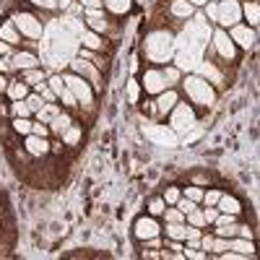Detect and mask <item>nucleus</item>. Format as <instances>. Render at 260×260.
I'll return each instance as SVG.
<instances>
[{
    "label": "nucleus",
    "mask_w": 260,
    "mask_h": 260,
    "mask_svg": "<svg viewBox=\"0 0 260 260\" xmlns=\"http://www.w3.org/2000/svg\"><path fill=\"white\" fill-rule=\"evenodd\" d=\"M203 47L206 45H201V42H195L192 37H187L185 31L180 34V37H175V65L180 71H195L198 68V62L203 60Z\"/></svg>",
    "instance_id": "nucleus-1"
},
{
    "label": "nucleus",
    "mask_w": 260,
    "mask_h": 260,
    "mask_svg": "<svg viewBox=\"0 0 260 260\" xmlns=\"http://www.w3.org/2000/svg\"><path fill=\"white\" fill-rule=\"evenodd\" d=\"M143 55L151 62H169L175 55V34H169L164 29L151 31L143 39Z\"/></svg>",
    "instance_id": "nucleus-2"
},
{
    "label": "nucleus",
    "mask_w": 260,
    "mask_h": 260,
    "mask_svg": "<svg viewBox=\"0 0 260 260\" xmlns=\"http://www.w3.org/2000/svg\"><path fill=\"white\" fill-rule=\"evenodd\" d=\"M182 89L187 94V99L198 107H211L216 102V89L213 83H208L206 78L195 76V73H187V78H182Z\"/></svg>",
    "instance_id": "nucleus-3"
},
{
    "label": "nucleus",
    "mask_w": 260,
    "mask_h": 260,
    "mask_svg": "<svg viewBox=\"0 0 260 260\" xmlns=\"http://www.w3.org/2000/svg\"><path fill=\"white\" fill-rule=\"evenodd\" d=\"M62 81H65V86L71 89V94L76 96L78 107H91V104H94V86H91L89 81H83V78H81L78 73H73V71L62 73Z\"/></svg>",
    "instance_id": "nucleus-4"
},
{
    "label": "nucleus",
    "mask_w": 260,
    "mask_h": 260,
    "mask_svg": "<svg viewBox=\"0 0 260 260\" xmlns=\"http://www.w3.org/2000/svg\"><path fill=\"white\" fill-rule=\"evenodd\" d=\"M13 26L18 29L21 37H26V39H42L45 37V26H42V21L31 13H13Z\"/></svg>",
    "instance_id": "nucleus-5"
},
{
    "label": "nucleus",
    "mask_w": 260,
    "mask_h": 260,
    "mask_svg": "<svg viewBox=\"0 0 260 260\" xmlns=\"http://www.w3.org/2000/svg\"><path fill=\"white\" fill-rule=\"evenodd\" d=\"M169 127L175 130V133H187V130L195 127V112L190 104H175L172 107V117H169Z\"/></svg>",
    "instance_id": "nucleus-6"
},
{
    "label": "nucleus",
    "mask_w": 260,
    "mask_h": 260,
    "mask_svg": "<svg viewBox=\"0 0 260 260\" xmlns=\"http://www.w3.org/2000/svg\"><path fill=\"white\" fill-rule=\"evenodd\" d=\"M242 21V3L240 0H219V21L216 24L229 29Z\"/></svg>",
    "instance_id": "nucleus-7"
},
{
    "label": "nucleus",
    "mask_w": 260,
    "mask_h": 260,
    "mask_svg": "<svg viewBox=\"0 0 260 260\" xmlns=\"http://www.w3.org/2000/svg\"><path fill=\"white\" fill-rule=\"evenodd\" d=\"M182 31L187 37H192L195 42H201V45H208V39H211V26H208V18L203 13H192Z\"/></svg>",
    "instance_id": "nucleus-8"
},
{
    "label": "nucleus",
    "mask_w": 260,
    "mask_h": 260,
    "mask_svg": "<svg viewBox=\"0 0 260 260\" xmlns=\"http://www.w3.org/2000/svg\"><path fill=\"white\" fill-rule=\"evenodd\" d=\"M143 133L148 141H154L156 146H177V133L167 125H156V122H146Z\"/></svg>",
    "instance_id": "nucleus-9"
},
{
    "label": "nucleus",
    "mask_w": 260,
    "mask_h": 260,
    "mask_svg": "<svg viewBox=\"0 0 260 260\" xmlns=\"http://www.w3.org/2000/svg\"><path fill=\"white\" fill-rule=\"evenodd\" d=\"M68 65H71L73 73H78L83 81H89L94 89H102V71L96 68V65H91L89 60H81V57H73Z\"/></svg>",
    "instance_id": "nucleus-10"
},
{
    "label": "nucleus",
    "mask_w": 260,
    "mask_h": 260,
    "mask_svg": "<svg viewBox=\"0 0 260 260\" xmlns=\"http://www.w3.org/2000/svg\"><path fill=\"white\" fill-rule=\"evenodd\" d=\"M229 39L234 42L237 47H242V50H250L255 47V39H257V29H250L247 24H234L229 26Z\"/></svg>",
    "instance_id": "nucleus-11"
},
{
    "label": "nucleus",
    "mask_w": 260,
    "mask_h": 260,
    "mask_svg": "<svg viewBox=\"0 0 260 260\" xmlns=\"http://www.w3.org/2000/svg\"><path fill=\"white\" fill-rule=\"evenodd\" d=\"M211 42H213V50L219 52L224 60H234V57H237V45L229 39V34H226L224 29L211 31Z\"/></svg>",
    "instance_id": "nucleus-12"
},
{
    "label": "nucleus",
    "mask_w": 260,
    "mask_h": 260,
    "mask_svg": "<svg viewBox=\"0 0 260 260\" xmlns=\"http://www.w3.org/2000/svg\"><path fill=\"white\" fill-rule=\"evenodd\" d=\"M159 232H161V226H159V221L154 219V216H141V219H136V224H133V234L138 237V240H151V237H159Z\"/></svg>",
    "instance_id": "nucleus-13"
},
{
    "label": "nucleus",
    "mask_w": 260,
    "mask_h": 260,
    "mask_svg": "<svg viewBox=\"0 0 260 260\" xmlns=\"http://www.w3.org/2000/svg\"><path fill=\"white\" fill-rule=\"evenodd\" d=\"M141 86L146 89V94H161L164 89H167V83H164V76H161V68H148V71H143V76H141Z\"/></svg>",
    "instance_id": "nucleus-14"
},
{
    "label": "nucleus",
    "mask_w": 260,
    "mask_h": 260,
    "mask_svg": "<svg viewBox=\"0 0 260 260\" xmlns=\"http://www.w3.org/2000/svg\"><path fill=\"white\" fill-rule=\"evenodd\" d=\"M11 65H13V71H31V68H39L42 65V60L34 55V52H29V50H21V52H13L11 55Z\"/></svg>",
    "instance_id": "nucleus-15"
},
{
    "label": "nucleus",
    "mask_w": 260,
    "mask_h": 260,
    "mask_svg": "<svg viewBox=\"0 0 260 260\" xmlns=\"http://www.w3.org/2000/svg\"><path fill=\"white\" fill-rule=\"evenodd\" d=\"M24 146H26V154L29 156H47L50 154V143H47V138H42V136H34V133H29L26 136V141H24Z\"/></svg>",
    "instance_id": "nucleus-16"
},
{
    "label": "nucleus",
    "mask_w": 260,
    "mask_h": 260,
    "mask_svg": "<svg viewBox=\"0 0 260 260\" xmlns=\"http://www.w3.org/2000/svg\"><path fill=\"white\" fill-rule=\"evenodd\" d=\"M195 76H201V78H206L208 83H216V86H221V81H224L221 71L216 68L211 60H201V62H198V68H195Z\"/></svg>",
    "instance_id": "nucleus-17"
},
{
    "label": "nucleus",
    "mask_w": 260,
    "mask_h": 260,
    "mask_svg": "<svg viewBox=\"0 0 260 260\" xmlns=\"http://www.w3.org/2000/svg\"><path fill=\"white\" fill-rule=\"evenodd\" d=\"M180 99H177V91L175 89H164L161 94H156V102H154V110L156 115H167L172 112V107H175Z\"/></svg>",
    "instance_id": "nucleus-18"
},
{
    "label": "nucleus",
    "mask_w": 260,
    "mask_h": 260,
    "mask_svg": "<svg viewBox=\"0 0 260 260\" xmlns=\"http://www.w3.org/2000/svg\"><path fill=\"white\" fill-rule=\"evenodd\" d=\"M47 125H50V133L62 136L65 130H68V127L73 125V120H71V115H68V112H57V115H55V117H52Z\"/></svg>",
    "instance_id": "nucleus-19"
},
{
    "label": "nucleus",
    "mask_w": 260,
    "mask_h": 260,
    "mask_svg": "<svg viewBox=\"0 0 260 260\" xmlns=\"http://www.w3.org/2000/svg\"><path fill=\"white\" fill-rule=\"evenodd\" d=\"M216 208H219L221 213H234V216H237V213L242 211V203L237 201L234 195H224V192H221V198L216 201Z\"/></svg>",
    "instance_id": "nucleus-20"
},
{
    "label": "nucleus",
    "mask_w": 260,
    "mask_h": 260,
    "mask_svg": "<svg viewBox=\"0 0 260 260\" xmlns=\"http://www.w3.org/2000/svg\"><path fill=\"white\" fill-rule=\"evenodd\" d=\"M242 16L247 18L250 29H257V24H260V6L255 3V0H247V3L242 6Z\"/></svg>",
    "instance_id": "nucleus-21"
},
{
    "label": "nucleus",
    "mask_w": 260,
    "mask_h": 260,
    "mask_svg": "<svg viewBox=\"0 0 260 260\" xmlns=\"http://www.w3.org/2000/svg\"><path fill=\"white\" fill-rule=\"evenodd\" d=\"M169 11H172V16H175V18H185V21H187V18L195 13V6H190L187 0H172Z\"/></svg>",
    "instance_id": "nucleus-22"
},
{
    "label": "nucleus",
    "mask_w": 260,
    "mask_h": 260,
    "mask_svg": "<svg viewBox=\"0 0 260 260\" xmlns=\"http://www.w3.org/2000/svg\"><path fill=\"white\" fill-rule=\"evenodd\" d=\"M78 42H83V47H86V50H94V52L104 50V39H102L96 31H91V29H89V31H83Z\"/></svg>",
    "instance_id": "nucleus-23"
},
{
    "label": "nucleus",
    "mask_w": 260,
    "mask_h": 260,
    "mask_svg": "<svg viewBox=\"0 0 260 260\" xmlns=\"http://www.w3.org/2000/svg\"><path fill=\"white\" fill-rule=\"evenodd\" d=\"M6 94L11 96V102L26 99V96H29V83H26V81H8V91H6Z\"/></svg>",
    "instance_id": "nucleus-24"
},
{
    "label": "nucleus",
    "mask_w": 260,
    "mask_h": 260,
    "mask_svg": "<svg viewBox=\"0 0 260 260\" xmlns=\"http://www.w3.org/2000/svg\"><path fill=\"white\" fill-rule=\"evenodd\" d=\"M0 39L8 42V45H13V47L21 42V34H18V29L13 26V21H6V24L0 26Z\"/></svg>",
    "instance_id": "nucleus-25"
},
{
    "label": "nucleus",
    "mask_w": 260,
    "mask_h": 260,
    "mask_svg": "<svg viewBox=\"0 0 260 260\" xmlns=\"http://www.w3.org/2000/svg\"><path fill=\"white\" fill-rule=\"evenodd\" d=\"M229 250H237V252L252 257L255 245H252V240H245V237H232V240H229Z\"/></svg>",
    "instance_id": "nucleus-26"
},
{
    "label": "nucleus",
    "mask_w": 260,
    "mask_h": 260,
    "mask_svg": "<svg viewBox=\"0 0 260 260\" xmlns=\"http://www.w3.org/2000/svg\"><path fill=\"white\" fill-rule=\"evenodd\" d=\"M130 6H133V0H104V8L115 16H125L130 11Z\"/></svg>",
    "instance_id": "nucleus-27"
},
{
    "label": "nucleus",
    "mask_w": 260,
    "mask_h": 260,
    "mask_svg": "<svg viewBox=\"0 0 260 260\" xmlns=\"http://www.w3.org/2000/svg\"><path fill=\"white\" fill-rule=\"evenodd\" d=\"M161 76H164L167 89H172L175 83H180V78H182V71L177 68V65H164V68H161Z\"/></svg>",
    "instance_id": "nucleus-28"
},
{
    "label": "nucleus",
    "mask_w": 260,
    "mask_h": 260,
    "mask_svg": "<svg viewBox=\"0 0 260 260\" xmlns=\"http://www.w3.org/2000/svg\"><path fill=\"white\" fill-rule=\"evenodd\" d=\"M11 112H13V117H31V115H34V112L29 110L26 99H16V102H11Z\"/></svg>",
    "instance_id": "nucleus-29"
},
{
    "label": "nucleus",
    "mask_w": 260,
    "mask_h": 260,
    "mask_svg": "<svg viewBox=\"0 0 260 260\" xmlns=\"http://www.w3.org/2000/svg\"><path fill=\"white\" fill-rule=\"evenodd\" d=\"M57 112H60V107L52 102V104H45V107H42L39 112H34V115H37V120H39V122H50Z\"/></svg>",
    "instance_id": "nucleus-30"
},
{
    "label": "nucleus",
    "mask_w": 260,
    "mask_h": 260,
    "mask_svg": "<svg viewBox=\"0 0 260 260\" xmlns=\"http://www.w3.org/2000/svg\"><path fill=\"white\" fill-rule=\"evenodd\" d=\"M161 216L167 219V224H180V221H185V213H182L177 206H167Z\"/></svg>",
    "instance_id": "nucleus-31"
},
{
    "label": "nucleus",
    "mask_w": 260,
    "mask_h": 260,
    "mask_svg": "<svg viewBox=\"0 0 260 260\" xmlns=\"http://www.w3.org/2000/svg\"><path fill=\"white\" fill-rule=\"evenodd\" d=\"M11 125H13L16 133H18V136H24V138L31 133V120H29V117H13Z\"/></svg>",
    "instance_id": "nucleus-32"
},
{
    "label": "nucleus",
    "mask_w": 260,
    "mask_h": 260,
    "mask_svg": "<svg viewBox=\"0 0 260 260\" xmlns=\"http://www.w3.org/2000/svg\"><path fill=\"white\" fill-rule=\"evenodd\" d=\"M167 237H169V240H177V242H185V221L167 224Z\"/></svg>",
    "instance_id": "nucleus-33"
},
{
    "label": "nucleus",
    "mask_w": 260,
    "mask_h": 260,
    "mask_svg": "<svg viewBox=\"0 0 260 260\" xmlns=\"http://www.w3.org/2000/svg\"><path fill=\"white\" fill-rule=\"evenodd\" d=\"M185 221H187V224H192V226H198V229H203V226H206V219H203V211H201V208L187 211V213H185Z\"/></svg>",
    "instance_id": "nucleus-34"
},
{
    "label": "nucleus",
    "mask_w": 260,
    "mask_h": 260,
    "mask_svg": "<svg viewBox=\"0 0 260 260\" xmlns=\"http://www.w3.org/2000/svg\"><path fill=\"white\" fill-rule=\"evenodd\" d=\"M60 138H62V143H65V146H76V143H78V138H81V127H78V125H71V127L60 136Z\"/></svg>",
    "instance_id": "nucleus-35"
},
{
    "label": "nucleus",
    "mask_w": 260,
    "mask_h": 260,
    "mask_svg": "<svg viewBox=\"0 0 260 260\" xmlns=\"http://www.w3.org/2000/svg\"><path fill=\"white\" fill-rule=\"evenodd\" d=\"M24 81L29 86H37V83H45V73H42L39 68H31V71H24Z\"/></svg>",
    "instance_id": "nucleus-36"
},
{
    "label": "nucleus",
    "mask_w": 260,
    "mask_h": 260,
    "mask_svg": "<svg viewBox=\"0 0 260 260\" xmlns=\"http://www.w3.org/2000/svg\"><path fill=\"white\" fill-rule=\"evenodd\" d=\"M26 104H29V110L31 112H39L42 107H45L47 102L42 99V94H37V91H29V96H26Z\"/></svg>",
    "instance_id": "nucleus-37"
},
{
    "label": "nucleus",
    "mask_w": 260,
    "mask_h": 260,
    "mask_svg": "<svg viewBox=\"0 0 260 260\" xmlns=\"http://www.w3.org/2000/svg\"><path fill=\"white\" fill-rule=\"evenodd\" d=\"M180 195H182V190H180V187H167L161 198H164V203H167V206H175V203L180 201Z\"/></svg>",
    "instance_id": "nucleus-38"
},
{
    "label": "nucleus",
    "mask_w": 260,
    "mask_h": 260,
    "mask_svg": "<svg viewBox=\"0 0 260 260\" xmlns=\"http://www.w3.org/2000/svg\"><path fill=\"white\" fill-rule=\"evenodd\" d=\"M164 208H167L164 198H151V201H148V213H151V216H161Z\"/></svg>",
    "instance_id": "nucleus-39"
},
{
    "label": "nucleus",
    "mask_w": 260,
    "mask_h": 260,
    "mask_svg": "<svg viewBox=\"0 0 260 260\" xmlns=\"http://www.w3.org/2000/svg\"><path fill=\"white\" fill-rule=\"evenodd\" d=\"M182 195H185V198H190L192 203H201V201H203V190H201L198 185H190V187H185V192H182Z\"/></svg>",
    "instance_id": "nucleus-40"
},
{
    "label": "nucleus",
    "mask_w": 260,
    "mask_h": 260,
    "mask_svg": "<svg viewBox=\"0 0 260 260\" xmlns=\"http://www.w3.org/2000/svg\"><path fill=\"white\" fill-rule=\"evenodd\" d=\"M138 96H141V83L138 81H127V99H130V104H136Z\"/></svg>",
    "instance_id": "nucleus-41"
},
{
    "label": "nucleus",
    "mask_w": 260,
    "mask_h": 260,
    "mask_svg": "<svg viewBox=\"0 0 260 260\" xmlns=\"http://www.w3.org/2000/svg\"><path fill=\"white\" fill-rule=\"evenodd\" d=\"M182 257H190V260H206L208 252H203L201 247H187V250H182Z\"/></svg>",
    "instance_id": "nucleus-42"
},
{
    "label": "nucleus",
    "mask_w": 260,
    "mask_h": 260,
    "mask_svg": "<svg viewBox=\"0 0 260 260\" xmlns=\"http://www.w3.org/2000/svg\"><path fill=\"white\" fill-rule=\"evenodd\" d=\"M86 21H89L91 31H96V34L107 31V26H110V24H107V18H104V16H102V18H86Z\"/></svg>",
    "instance_id": "nucleus-43"
},
{
    "label": "nucleus",
    "mask_w": 260,
    "mask_h": 260,
    "mask_svg": "<svg viewBox=\"0 0 260 260\" xmlns=\"http://www.w3.org/2000/svg\"><path fill=\"white\" fill-rule=\"evenodd\" d=\"M201 234H203V229H198V226H192V224H185V240H192V242H201Z\"/></svg>",
    "instance_id": "nucleus-44"
},
{
    "label": "nucleus",
    "mask_w": 260,
    "mask_h": 260,
    "mask_svg": "<svg viewBox=\"0 0 260 260\" xmlns=\"http://www.w3.org/2000/svg\"><path fill=\"white\" fill-rule=\"evenodd\" d=\"M47 86H50V89H52V91H55L57 96H60V94L65 91V81H62V76H52V78L47 81Z\"/></svg>",
    "instance_id": "nucleus-45"
},
{
    "label": "nucleus",
    "mask_w": 260,
    "mask_h": 260,
    "mask_svg": "<svg viewBox=\"0 0 260 260\" xmlns=\"http://www.w3.org/2000/svg\"><path fill=\"white\" fill-rule=\"evenodd\" d=\"M213 234L219 237H226V240H232V237H237V224H229V226H216Z\"/></svg>",
    "instance_id": "nucleus-46"
},
{
    "label": "nucleus",
    "mask_w": 260,
    "mask_h": 260,
    "mask_svg": "<svg viewBox=\"0 0 260 260\" xmlns=\"http://www.w3.org/2000/svg\"><path fill=\"white\" fill-rule=\"evenodd\" d=\"M31 133L47 138V136H50V125H47V122H31Z\"/></svg>",
    "instance_id": "nucleus-47"
},
{
    "label": "nucleus",
    "mask_w": 260,
    "mask_h": 260,
    "mask_svg": "<svg viewBox=\"0 0 260 260\" xmlns=\"http://www.w3.org/2000/svg\"><path fill=\"white\" fill-rule=\"evenodd\" d=\"M224 250H229V240H226V237H219V234H216V237H213V250H211V252H224Z\"/></svg>",
    "instance_id": "nucleus-48"
},
{
    "label": "nucleus",
    "mask_w": 260,
    "mask_h": 260,
    "mask_svg": "<svg viewBox=\"0 0 260 260\" xmlns=\"http://www.w3.org/2000/svg\"><path fill=\"white\" fill-rule=\"evenodd\" d=\"M221 198V192L219 190H203V203L206 206H216V201Z\"/></svg>",
    "instance_id": "nucleus-49"
},
{
    "label": "nucleus",
    "mask_w": 260,
    "mask_h": 260,
    "mask_svg": "<svg viewBox=\"0 0 260 260\" xmlns=\"http://www.w3.org/2000/svg\"><path fill=\"white\" fill-rule=\"evenodd\" d=\"M175 206H177L182 213H187V211H192V208H198V203H192L190 198H185V195H180V201H177Z\"/></svg>",
    "instance_id": "nucleus-50"
},
{
    "label": "nucleus",
    "mask_w": 260,
    "mask_h": 260,
    "mask_svg": "<svg viewBox=\"0 0 260 260\" xmlns=\"http://www.w3.org/2000/svg\"><path fill=\"white\" fill-rule=\"evenodd\" d=\"M216 216H219V208H216V206H206V208H203V219H206V226L216 221Z\"/></svg>",
    "instance_id": "nucleus-51"
},
{
    "label": "nucleus",
    "mask_w": 260,
    "mask_h": 260,
    "mask_svg": "<svg viewBox=\"0 0 260 260\" xmlns=\"http://www.w3.org/2000/svg\"><path fill=\"white\" fill-rule=\"evenodd\" d=\"M57 99H60L62 104H68V107H78V102H76V96L71 94V89H68V86H65V91H62Z\"/></svg>",
    "instance_id": "nucleus-52"
},
{
    "label": "nucleus",
    "mask_w": 260,
    "mask_h": 260,
    "mask_svg": "<svg viewBox=\"0 0 260 260\" xmlns=\"http://www.w3.org/2000/svg\"><path fill=\"white\" fill-rule=\"evenodd\" d=\"M83 11H102L104 8V0H81Z\"/></svg>",
    "instance_id": "nucleus-53"
},
{
    "label": "nucleus",
    "mask_w": 260,
    "mask_h": 260,
    "mask_svg": "<svg viewBox=\"0 0 260 260\" xmlns=\"http://www.w3.org/2000/svg\"><path fill=\"white\" fill-rule=\"evenodd\" d=\"M213 237L216 234H201V250L203 252H211L213 250Z\"/></svg>",
    "instance_id": "nucleus-54"
},
{
    "label": "nucleus",
    "mask_w": 260,
    "mask_h": 260,
    "mask_svg": "<svg viewBox=\"0 0 260 260\" xmlns=\"http://www.w3.org/2000/svg\"><path fill=\"white\" fill-rule=\"evenodd\" d=\"M206 18L219 21V3H206Z\"/></svg>",
    "instance_id": "nucleus-55"
},
{
    "label": "nucleus",
    "mask_w": 260,
    "mask_h": 260,
    "mask_svg": "<svg viewBox=\"0 0 260 260\" xmlns=\"http://www.w3.org/2000/svg\"><path fill=\"white\" fill-rule=\"evenodd\" d=\"M29 3H34L37 8H45V11H52V8H57V0H29Z\"/></svg>",
    "instance_id": "nucleus-56"
},
{
    "label": "nucleus",
    "mask_w": 260,
    "mask_h": 260,
    "mask_svg": "<svg viewBox=\"0 0 260 260\" xmlns=\"http://www.w3.org/2000/svg\"><path fill=\"white\" fill-rule=\"evenodd\" d=\"M6 71H13V65H11V55H0V73H6Z\"/></svg>",
    "instance_id": "nucleus-57"
},
{
    "label": "nucleus",
    "mask_w": 260,
    "mask_h": 260,
    "mask_svg": "<svg viewBox=\"0 0 260 260\" xmlns=\"http://www.w3.org/2000/svg\"><path fill=\"white\" fill-rule=\"evenodd\" d=\"M237 237H245V240H252V229H250V226H240V224H237Z\"/></svg>",
    "instance_id": "nucleus-58"
},
{
    "label": "nucleus",
    "mask_w": 260,
    "mask_h": 260,
    "mask_svg": "<svg viewBox=\"0 0 260 260\" xmlns=\"http://www.w3.org/2000/svg\"><path fill=\"white\" fill-rule=\"evenodd\" d=\"M0 55H13V45H8V42L0 39Z\"/></svg>",
    "instance_id": "nucleus-59"
},
{
    "label": "nucleus",
    "mask_w": 260,
    "mask_h": 260,
    "mask_svg": "<svg viewBox=\"0 0 260 260\" xmlns=\"http://www.w3.org/2000/svg\"><path fill=\"white\" fill-rule=\"evenodd\" d=\"M187 3H190V6H195V8H201V6H206V3H208V0H187Z\"/></svg>",
    "instance_id": "nucleus-60"
},
{
    "label": "nucleus",
    "mask_w": 260,
    "mask_h": 260,
    "mask_svg": "<svg viewBox=\"0 0 260 260\" xmlns=\"http://www.w3.org/2000/svg\"><path fill=\"white\" fill-rule=\"evenodd\" d=\"M3 91H8V81L0 76V94H3Z\"/></svg>",
    "instance_id": "nucleus-61"
},
{
    "label": "nucleus",
    "mask_w": 260,
    "mask_h": 260,
    "mask_svg": "<svg viewBox=\"0 0 260 260\" xmlns=\"http://www.w3.org/2000/svg\"><path fill=\"white\" fill-rule=\"evenodd\" d=\"M68 3H71V0H57V6H62V8L68 6Z\"/></svg>",
    "instance_id": "nucleus-62"
},
{
    "label": "nucleus",
    "mask_w": 260,
    "mask_h": 260,
    "mask_svg": "<svg viewBox=\"0 0 260 260\" xmlns=\"http://www.w3.org/2000/svg\"><path fill=\"white\" fill-rule=\"evenodd\" d=\"M208 3H219V0H208Z\"/></svg>",
    "instance_id": "nucleus-63"
}]
</instances>
